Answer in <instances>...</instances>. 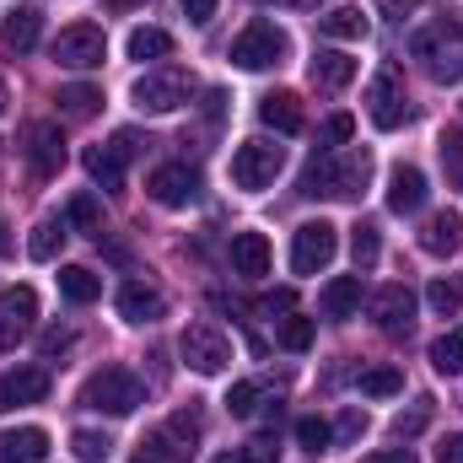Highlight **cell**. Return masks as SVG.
<instances>
[{
	"instance_id": "cell-1",
	"label": "cell",
	"mask_w": 463,
	"mask_h": 463,
	"mask_svg": "<svg viewBox=\"0 0 463 463\" xmlns=\"http://www.w3.org/2000/svg\"><path fill=\"white\" fill-rule=\"evenodd\" d=\"M366 178H372V151H345V156L324 151V156H313V162H307V173H302V194L350 200V194H361V189H366Z\"/></svg>"
},
{
	"instance_id": "cell-2",
	"label": "cell",
	"mask_w": 463,
	"mask_h": 463,
	"mask_svg": "<svg viewBox=\"0 0 463 463\" xmlns=\"http://www.w3.org/2000/svg\"><path fill=\"white\" fill-rule=\"evenodd\" d=\"M81 404L98 410V415H135L146 404V388L129 366H103L81 383Z\"/></svg>"
},
{
	"instance_id": "cell-3",
	"label": "cell",
	"mask_w": 463,
	"mask_h": 463,
	"mask_svg": "<svg viewBox=\"0 0 463 463\" xmlns=\"http://www.w3.org/2000/svg\"><path fill=\"white\" fill-rule=\"evenodd\" d=\"M410 54L426 60L431 81H463V22H437L410 38Z\"/></svg>"
},
{
	"instance_id": "cell-4",
	"label": "cell",
	"mask_w": 463,
	"mask_h": 463,
	"mask_svg": "<svg viewBox=\"0 0 463 463\" xmlns=\"http://www.w3.org/2000/svg\"><path fill=\"white\" fill-rule=\"evenodd\" d=\"M291 54V38L275 27V22H248L242 33H237V43H232V65H242V71H269V65H280Z\"/></svg>"
},
{
	"instance_id": "cell-5",
	"label": "cell",
	"mask_w": 463,
	"mask_h": 463,
	"mask_svg": "<svg viewBox=\"0 0 463 463\" xmlns=\"http://www.w3.org/2000/svg\"><path fill=\"white\" fill-rule=\"evenodd\" d=\"M280 167H286V151H280L275 140H242V146L232 151V184L248 189V194L269 189Z\"/></svg>"
},
{
	"instance_id": "cell-6",
	"label": "cell",
	"mask_w": 463,
	"mask_h": 463,
	"mask_svg": "<svg viewBox=\"0 0 463 463\" xmlns=\"http://www.w3.org/2000/svg\"><path fill=\"white\" fill-rule=\"evenodd\" d=\"M194 442H200V415H173L162 431H151L146 442H140V453H135V463H184L189 453H194Z\"/></svg>"
},
{
	"instance_id": "cell-7",
	"label": "cell",
	"mask_w": 463,
	"mask_h": 463,
	"mask_svg": "<svg viewBox=\"0 0 463 463\" xmlns=\"http://www.w3.org/2000/svg\"><path fill=\"white\" fill-rule=\"evenodd\" d=\"M178 355H184V366H189V372L216 377V372H227L232 345H227V335H222V329H211V324H189V329L178 335Z\"/></svg>"
},
{
	"instance_id": "cell-8",
	"label": "cell",
	"mask_w": 463,
	"mask_h": 463,
	"mask_svg": "<svg viewBox=\"0 0 463 463\" xmlns=\"http://www.w3.org/2000/svg\"><path fill=\"white\" fill-rule=\"evenodd\" d=\"M335 253H340V232L329 227V222H302L297 237H291V269H297V275H318V269H329Z\"/></svg>"
},
{
	"instance_id": "cell-9",
	"label": "cell",
	"mask_w": 463,
	"mask_h": 463,
	"mask_svg": "<svg viewBox=\"0 0 463 463\" xmlns=\"http://www.w3.org/2000/svg\"><path fill=\"white\" fill-rule=\"evenodd\" d=\"M103 54H109V38H103L98 22H71V27H60V38H54V60L71 65V71L103 65Z\"/></svg>"
},
{
	"instance_id": "cell-10",
	"label": "cell",
	"mask_w": 463,
	"mask_h": 463,
	"mask_svg": "<svg viewBox=\"0 0 463 463\" xmlns=\"http://www.w3.org/2000/svg\"><path fill=\"white\" fill-rule=\"evenodd\" d=\"M129 98H135L140 114H173V109L189 103V81H184V71H146L129 87Z\"/></svg>"
},
{
	"instance_id": "cell-11",
	"label": "cell",
	"mask_w": 463,
	"mask_h": 463,
	"mask_svg": "<svg viewBox=\"0 0 463 463\" xmlns=\"http://www.w3.org/2000/svg\"><path fill=\"white\" fill-rule=\"evenodd\" d=\"M135 151H140V140H135L129 129L109 135L103 146H92V151H87V173H92V184H103V189H124V167L135 162Z\"/></svg>"
},
{
	"instance_id": "cell-12",
	"label": "cell",
	"mask_w": 463,
	"mask_h": 463,
	"mask_svg": "<svg viewBox=\"0 0 463 463\" xmlns=\"http://www.w3.org/2000/svg\"><path fill=\"white\" fill-rule=\"evenodd\" d=\"M146 194H151L156 205H167V211H184V205L200 200V173H194L189 162H162V167L146 178Z\"/></svg>"
},
{
	"instance_id": "cell-13",
	"label": "cell",
	"mask_w": 463,
	"mask_h": 463,
	"mask_svg": "<svg viewBox=\"0 0 463 463\" xmlns=\"http://www.w3.org/2000/svg\"><path fill=\"white\" fill-rule=\"evenodd\" d=\"M33 324H38V291L33 286H11L0 297V355L22 345L33 335Z\"/></svg>"
},
{
	"instance_id": "cell-14",
	"label": "cell",
	"mask_w": 463,
	"mask_h": 463,
	"mask_svg": "<svg viewBox=\"0 0 463 463\" xmlns=\"http://www.w3.org/2000/svg\"><path fill=\"white\" fill-rule=\"evenodd\" d=\"M366 114L377 129H399L404 118H410V103H404V81H399V71H377L372 76V87H366Z\"/></svg>"
},
{
	"instance_id": "cell-15",
	"label": "cell",
	"mask_w": 463,
	"mask_h": 463,
	"mask_svg": "<svg viewBox=\"0 0 463 463\" xmlns=\"http://www.w3.org/2000/svg\"><path fill=\"white\" fill-rule=\"evenodd\" d=\"M27 167L38 178H54L65 167V135H60V124H27Z\"/></svg>"
},
{
	"instance_id": "cell-16",
	"label": "cell",
	"mask_w": 463,
	"mask_h": 463,
	"mask_svg": "<svg viewBox=\"0 0 463 463\" xmlns=\"http://www.w3.org/2000/svg\"><path fill=\"white\" fill-rule=\"evenodd\" d=\"M43 399H49V372L43 366L0 372V410H22V404H43Z\"/></svg>"
},
{
	"instance_id": "cell-17",
	"label": "cell",
	"mask_w": 463,
	"mask_h": 463,
	"mask_svg": "<svg viewBox=\"0 0 463 463\" xmlns=\"http://www.w3.org/2000/svg\"><path fill=\"white\" fill-rule=\"evenodd\" d=\"M372 318H377L383 335H410V318H415L410 286H383V291L372 297Z\"/></svg>"
},
{
	"instance_id": "cell-18",
	"label": "cell",
	"mask_w": 463,
	"mask_h": 463,
	"mask_svg": "<svg viewBox=\"0 0 463 463\" xmlns=\"http://www.w3.org/2000/svg\"><path fill=\"white\" fill-rule=\"evenodd\" d=\"M0 463H49V431L43 426H5Z\"/></svg>"
},
{
	"instance_id": "cell-19",
	"label": "cell",
	"mask_w": 463,
	"mask_h": 463,
	"mask_svg": "<svg viewBox=\"0 0 463 463\" xmlns=\"http://www.w3.org/2000/svg\"><path fill=\"white\" fill-rule=\"evenodd\" d=\"M426 173L420 167H393V178H388V211L393 216H415L420 205H426Z\"/></svg>"
},
{
	"instance_id": "cell-20",
	"label": "cell",
	"mask_w": 463,
	"mask_h": 463,
	"mask_svg": "<svg viewBox=\"0 0 463 463\" xmlns=\"http://www.w3.org/2000/svg\"><path fill=\"white\" fill-rule=\"evenodd\" d=\"M232 275H242V280L269 275V237L264 232H237L232 237Z\"/></svg>"
},
{
	"instance_id": "cell-21",
	"label": "cell",
	"mask_w": 463,
	"mask_h": 463,
	"mask_svg": "<svg viewBox=\"0 0 463 463\" xmlns=\"http://www.w3.org/2000/svg\"><path fill=\"white\" fill-rule=\"evenodd\" d=\"M167 313V297L162 291H151V286H140V280H129L124 291H118V318L124 324H156Z\"/></svg>"
},
{
	"instance_id": "cell-22",
	"label": "cell",
	"mask_w": 463,
	"mask_h": 463,
	"mask_svg": "<svg viewBox=\"0 0 463 463\" xmlns=\"http://www.w3.org/2000/svg\"><path fill=\"white\" fill-rule=\"evenodd\" d=\"M458 242H463V216H458V211H437V216L420 227V248H426L431 259L458 253Z\"/></svg>"
},
{
	"instance_id": "cell-23",
	"label": "cell",
	"mask_w": 463,
	"mask_h": 463,
	"mask_svg": "<svg viewBox=\"0 0 463 463\" xmlns=\"http://www.w3.org/2000/svg\"><path fill=\"white\" fill-rule=\"evenodd\" d=\"M38 27H43V16H38V5H33V0H22L16 11H5V22H0V38H5V49H16V54H27V49L38 43Z\"/></svg>"
},
{
	"instance_id": "cell-24",
	"label": "cell",
	"mask_w": 463,
	"mask_h": 463,
	"mask_svg": "<svg viewBox=\"0 0 463 463\" xmlns=\"http://www.w3.org/2000/svg\"><path fill=\"white\" fill-rule=\"evenodd\" d=\"M355 81V60L340 54V49H318V60H313V87L318 92H340Z\"/></svg>"
},
{
	"instance_id": "cell-25",
	"label": "cell",
	"mask_w": 463,
	"mask_h": 463,
	"mask_svg": "<svg viewBox=\"0 0 463 463\" xmlns=\"http://www.w3.org/2000/svg\"><path fill=\"white\" fill-rule=\"evenodd\" d=\"M259 118H264L269 129H280V135H297V129H302V98H297V92H269V98L259 103Z\"/></svg>"
},
{
	"instance_id": "cell-26",
	"label": "cell",
	"mask_w": 463,
	"mask_h": 463,
	"mask_svg": "<svg viewBox=\"0 0 463 463\" xmlns=\"http://www.w3.org/2000/svg\"><path fill=\"white\" fill-rule=\"evenodd\" d=\"M318 307H324V318H355V307H361V275L329 280L324 297H318Z\"/></svg>"
},
{
	"instance_id": "cell-27",
	"label": "cell",
	"mask_w": 463,
	"mask_h": 463,
	"mask_svg": "<svg viewBox=\"0 0 463 463\" xmlns=\"http://www.w3.org/2000/svg\"><path fill=\"white\" fill-rule=\"evenodd\" d=\"M60 297L76 302V307H87V302L103 297V280H98L92 269H81V264H65V269H60Z\"/></svg>"
},
{
	"instance_id": "cell-28",
	"label": "cell",
	"mask_w": 463,
	"mask_h": 463,
	"mask_svg": "<svg viewBox=\"0 0 463 463\" xmlns=\"http://www.w3.org/2000/svg\"><path fill=\"white\" fill-rule=\"evenodd\" d=\"M124 49H129V60H167V54H173V33H162V27H135Z\"/></svg>"
},
{
	"instance_id": "cell-29",
	"label": "cell",
	"mask_w": 463,
	"mask_h": 463,
	"mask_svg": "<svg viewBox=\"0 0 463 463\" xmlns=\"http://www.w3.org/2000/svg\"><path fill=\"white\" fill-rule=\"evenodd\" d=\"M98 103H103V92H98V87H87V81L60 87V114H65V118H92V114H98Z\"/></svg>"
},
{
	"instance_id": "cell-30",
	"label": "cell",
	"mask_w": 463,
	"mask_h": 463,
	"mask_svg": "<svg viewBox=\"0 0 463 463\" xmlns=\"http://www.w3.org/2000/svg\"><path fill=\"white\" fill-rule=\"evenodd\" d=\"M318 27H324L329 38H366V16H361V5H335L329 16H318Z\"/></svg>"
},
{
	"instance_id": "cell-31",
	"label": "cell",
	"mask_w": 463,
	"mask_h": 463,
	"mask_svg": "<svg viewBox=\"0 0 463 463\" xmlns=\"http://www.w3.org/2000/svg\"><path fill=\"white\" fill-rule=\"evenodd\" d=\"M431 366L442 372V377H453V372H463V324L458 329H448L437 345H431Z\"/></svg>"
},
{
	"instance_id": "cell-32",
	"label": "cell",
	"mask_w": 463,
	"mask_h": 463,
	"mask_svg": "<svg viewBox=\"0 0 463 463\" xmlns=\"http://www.w3.org/2000/svg\"><path fill=\"white\" fill-rule=\"evenodd\" d=\"M71 453H76L81 463H109L114 437H109V431H71Z\"/></svg>"
},
{
	"instance_id": "cell-33",
	"label": "cell",
	"mask_w": 463,
	"mask_h": 463,
	"mask_svg": "<svg viewBox=\"0 0 463 463\" xmlns=\"http://www.w3.org/2000/svg\"><path fill=\"white\" fill-rule=\"evenodd\" d=\"M404 388V372L399 366H372V372H361V393L366 399H393Z\"/></svg>"
},
{
	"instance_id": "cell-34",
	"label": "cell",
	"mask_w": 463,
	"mask_h": 463,
	"mask_svg": "<svg viewBox=\"0 0 463 463\" xmlns=\"http://www.w3.org/2000/svg\"><path fill=\"white\" fill-rule=\"evenodd\" d=\"M60 242H65V222H38L33 237H27V253H33L38 264H49V259L60 253Z\"/></svg>"
},
{
	"instance_id": "cell-35",
	"label": "cell",
	"mask_w": 463,
	"mask_h": 463,
	"mask_svg": "<svg viewBox=\"0 0 463 463\" xmlns=\"http://www.w3.org/2000/svg\"><path fill=\"white\" fill-rule=\"evenodd\" d=\"M426 307L437 313V318H453L463 307V286H453V280H431L426 286Z\"/></svg>"
},
{
	"instance_id": "cell-36",
	"label": "cell",
	"mask_w": 463,
	"mask_h": 463,
	"mask_svg": "<svg viewBox=\"0 0 463 463\" xmlns=\"http://www.w3.org/2000/svg\"><path fill=\"white\" fill-rule=\"evenodd\" d=\"M350 253H355V269H372V264H377L383 237H377V227H372V222H361V227H355V237H350Z\"/></svg>"
},
{
	"instance_id": "cell-37",
	"label": "cell",
	"mask_w": 463,
	"mask_h": 463,
	"mask_svg": "<svg viewBox=\"0 0 463 463\" xmlns=\"http://www.w3.org/2000/svg\"><path fill=\"white\" fill-rule=\"evenodd\" d=\"M297 442H302L307 453H324V448L335 442V431H329L324 415H302V420H297Z\"/></svg>"
},
{
	"instance_id": "cell-38",
	"label": "cell",
	"mask_w": 463,
	"mask_h": 463,
	"mask_svg": "<svg viewBox=\"0 0 463 463\" xmlns=\"http://www.w3.org/2000/svg\"><path fill=\"white\" fill-rule=\"evenodd\" d=\"M437 151H442V167H448V178L463 189V129H448V135L437 140Z\"/></svg>"
},
{
	"instance_id": "cell-39",
	"label": "cell",
	"mask_w": 463,
	"mask_h": 463,
	"mask_svg": "<svg viewBox=\"0 0 463 463\" xmlns=\"http://www.w3.org/2000/svg\"><path fill=\"white\" fill-rule=\"evenodd\" d=\"M98 216H103V211H98V200H92V194H76V200H71V211H65V222H71V227H81V232H103V227H98Z\"/></svg>"
},
{
	"instance_id": "cell-40",
	"label": "cell",
	"mask_w": 463,
	"mask_h": 463,
	"mask_svg": "<svg viewBox=\"0 0 463 463\" xmlns=\"http://www.w3.org/2000/svg\"><path fill=\"white\" fill-rule=\"evenodd\" d=\"M280 345L286 350H307L313 345V318H286V324H280Z\"/></svg>"
},
{
	"instance_id": "cell-41",
	"label": "cell",
	"mask_w": 463,
	"mask_h": 463,
	"mask_svg": "<svg viewBox=\"0 0 463 463\" xmlns=\"http://www.w3.org/2000/svg\"><path fill=\"white\" fill-rule=\"evenodd\" d=\"M426 426H431V399H415V410L393 420V431H399V437H415V431H426Z\"/></svg>"
},
{
	"instance_id": "cell-42",
	"label": "cell",
	"mask_w": 463,
	"mask_h": 463,
	"mask_svg": "<svg viewBox=\"0 0 463 463\" xmlns=\"http://www.w3.org/2000/svg\"><path fill=\"white\" fill-rule=\"evenodd\" d=\"M253 404H259V388L253 383H232L227 388V410L242 420V415H253Z\"/></svg>"
},
{
	"instance_id": "cell-43",
	"label": "cell",
	"mask_w": 463,
	"mask_h": 463,
	"mask_svg": "<svg viewBox=\"0 0 463 463\" xmlns=\"http://www.w3.org/2000/svg\"><path fill=\"white\" fill-rule=\"evenodd\" d=\"M280 458V448H275V437H253L242 453H237V463H275Z\"/></svg>"
},
{
	"instance_id": "cell-44",
	"label": "cell",
	"mask_w": 463,
	"mask_h": 463,
	"mask_svg": "<svg viewBox=\"0 0 463 463\" xmlns=\"http://www.w3.org/2000/svg\"><path fill=\"white\" fill-rule=\"evenodd\" d=\"M350 135H355V118L350 114H335L329 124H324V146H345Z\"/></svg>"
},
{
	"instance_id": "cell-45",
	"label": "cell",
	"mask_w": 463,
	"mask_h": 463,
	"mask_svg": "<svg viewBox=\"0 0 463 463\" xmlns=\"http://www.w3.org/2000/svg\"><path fill=\"white\" fill-rule=\"evenodd\" d=\"M216 5H222V0H184V16H189L194 27H205V22L216 16Z\"/></svg>"
},
{
	"instance_id": "cell-46",
	"label": "cell",
	"mask_w": 463,
	"mask_h": 463,
	"mask_svg": "<svg viewBox=\"0 0 463 463\" xmlns=\"http://www.w3.org/2000/svg\"><path fill=\"white\" fill-rule=\"evenodd\" d=\"M361 431H366V415H361V410H345V415H340V442H355Z\"/></svg>"
},
{
	"instance_id": "cell-47",
	"label": "cell",
	"mask_w": 463,
	"mask_h": 463,
	"mask_svg": "<svg viewBox=\"0 0 463 463\" xmlns=\"http://www.w3.org/2000/svg\"><path fill=\"white\" fill-rule=\"evenodd\" d=\"M377 11H383V16H399V22H404V16H415V11H420V0H377Z\"/></svg>"
},
{
	"instance_id": "cell-48",
	"label": "cell",
	"mask_w": 463,
	"mask_h": 463,
	"mask_svg": "<svg viewBox=\"0 0 463 463\" xmlns=\"http://www.w3.org/2000/svg\"><path fill=\"white\" fill-rule=\"evenodd\" d=\"M60 350H71V335H65V329H49V335H43V361H54Z\"/></svg>"
},
{
	"instance_id": "cell-49",
	"label": "cell",
	"mask_w": 463,
	"mask_h": 463,
	"mask_svg": "<svg viewBox=\"0 0 463 463\" xmlns=\"http://www.w3.org/2000/svg\"><path fill=\"white\" fill-rule=\"evenodd\" d=\"M291 302H297L291 291H269V297H264V313H269V318H275V313H291Z\"/></svg>"
},
{
	"instance_id": "cell-50",
	"label": "cell",
	"mask_w": 463,
	"mask_h": 463,
	"mask_svg": "<svg viewBox=\"0 0 463 463\" xmlns=\"http://www.w3.org/2000/svg\"><path fill=\"white\" fill-rule=\"evenodd\" d=\"M366 463H415V453L410 448H388V453H372Z\"/></svg>"
},
{
	"instance_id": "cell-51",
	"label": "cell",
	"mask_w": 463,
	"mask_h": 463,
	"mask_svg": "<svg viewBox=\"0 0 463 463\" xmlns=\"http://www.w3.org/2000/svg\"><path fill=\"white\" fill-rule=\"evenodd\" d=\"M437 463H463V437H448L442 453H437Z\"/></svg>"
},
{
	"instance_id": "cell-52",
	"label": "cell",
	"mask_w": 463,
	"mask_h": 463,
	"mask_svg": "<svg viewBox=\"0 0 463 463\" xmlns=\"http://www.w3.org/2000/svg\"><path fill=\"white\" fill-rule=\"evenodd\" d=\"M109 11H135V5H146V0H103Z\"/></svg>"
},
{
	"instance_id": "cell-53",
	"label": "cell",
	"mask_w": 463,
	"mask_h": 463,
	"mask_svg": "<svg viewBox=\"0 0 463 463\" xmlns=\"http://www.w3.org/2000/svg\"><path fill=\"white\" fill-rule=\"evenodd\" d=\"M11 253V232H5V222H0V259Z\"/></svg>"
},
{
	"instance_id": "cell-54",
	"label": "cell",
	"mask_w": 463,
	"mask_h": 463,
	"mask_svg": "<svg viewBox=\"0 0 463 463\" xmlns=\"http://www.w3.org/2000/svg\"><path fill=\"white\" fill-rule=\"evenodd\" d=\"M5 109H11V92H5V81H0V114H5Z\"/></svg>"
},
{
	"instance_id": "cell-55",
	"label": "cell",
	"mask_w": 463,
	"mask_h": 463,
	"mask_svg": "<svg viewBox=\"0 0 463 463\" xmlns=\"http://www.w3.org/2000/svg\"><path fill=\"white\" fill-rule=\"evenodd\" d=\"M216 463H232V458H216Z\"/></svg>"
}]
</instances>
